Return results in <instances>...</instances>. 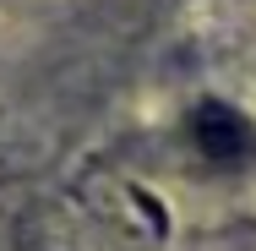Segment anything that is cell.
Returning a JSON list of instances; mask_svg holds the SVG:
<instances>
[{"label":"cell","mask_w":256,"mask_h":251,"mask_svg":"<svg viewBox=\"0 0 256 251\" xmlns=\"http://www.w3.org/2000/svg\"><path fill=\"white\" fill-rule=\"evenodd\" d=\"M191 131H196L202 158H207V164H218V169H240V164H251V158H256L251 120H246L240 109H229V104H202V109L191 115Z\"/></svg>","instance_id":"1"}]
</instances>
